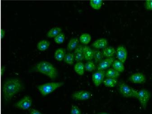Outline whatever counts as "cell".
I'll return each instance as SVG.
<instances>
[{"instance_id": "6da1fadb", "label": "cell", "mask_w": 152, "mask_h": 114, "mask_svg": "<svg viewBox=\"0 0 152 114\" xmlns=\"http://www.w3.org/2000/svg\"><path fill=\"white\" fill-rule=\"evenodd\" d=\"M22 88L21 82L17 78H12L6 81L2 87L4 99L7 101L11 99Z\"/></svg>"}, {"instance_id": "277c9868", "label": "cell", "mask_w": 152, "mask_h": 114, "mask_svg": "<svg viewBox=\"0 0 152 114\" xmlns=\"http://www.w3.org/2000/svg\"><path fill=\"white\" fill-rule=\"evenodd\" d=\"M119 90L123 96L126 98L135 97L137 90L131 88L126 83L122 82L119 85Z\"/></svg>"}, {"instance_id": "8992f818", "label": "cell", "mask_w": 152, "mask_h": 114, "mask_svg": "<svg viewBox=\"0 0 152 114\" xmlns=\"http://www.w3.org/2000/svg\"><path fill=\"white\" fill-rule=\"evenodd\" d=\"M32 104V100L31 97L28 96H26L17 102L15 106V107L19 109L26 110L30 108Z\"/></svg>"}, {"instance_id": "484cf974", "label": "cell", "mask_w": 152, "mask_h": 114, "mask_svg": "<svg viewBox=\"0 0 152 114\" xmlns=\"http://www.w3.org/2000/svg\"><path fill=\"white\" fill-rule=\"evenodd\" d=\"M75 57L74 55L72 53H68L66 54L64 59V61L67 64L72 65L74 63Z\"/></svg>"}, {"instance_id": "d4e9b609", "label": "cell", "mask_w": 152, "mask_h": 114, "mask_svg": "<svg viewBox=\"0 0 152 114\" xmlns=\"http://www.w3.org/2000/svg\"><path fill=\"white\" fill-rule=\"evenodd\" d=\"M102 1L101 0H91L90 1V6L94 9L99 10L102 6Z\"/></svg>"}, {"instance_id": "3957f363", "label": "cell", "mask_w": 152, "mask_h": 114, "mask_svg": "<svg viewBox=\"0 0 152 114\" xmlns=\"http://www.w3.org/2000/svg\"><path fill=\"white\" fill-rule=\"evenodd\" d=\"M63 85V82H50L38 86V90L43 96L49 94Z\"/></svg>"}, {"instance_id": "7c38bea8", "label": "cell", "mask_w": 152, "mask_h": 114, "mask_svg": "<svg viewBox=\"0 0 152 114\" xmlns=\"http://www.w3.org/2000/svg\"><path fill=\"white\" fill-rule=\"evenodd\" d=\"M75 60L77 62H80L84 59L83 47L81 45H79L75 49L74 54Z\"/></svg>"}, {"instance_id": "8fae6325", "label": "cell", "mask_w": 152, "mask_h": 114, "mask_svg": "<svg viewBox=\"0 0 152 114\" xmlns=\"http://www.w3.org/2000/svg\"><path fill=\"white\" fill-rule=\"evenodd\" d=\"M114 61L113 58H107L100 63L98 67V70H104L110 67Z\"/></svg>"}, {"instance_id": "cb8c5ba5", "label": "cell", "mask_w": 152, "mask_h": 114, "mask_svg": "<svg viewBox=\"0 0 152 114\" xmlns=\"http://www.w3.org/2000/svg\"><path fill=\"white\" fill-rule=\"evenodd\" d=\"M91 40V36L87 33H84L81 35L80 41L83 44H88Z\"/></svg>"}, {"instance_id": "f1b7e54d", "label": "cell", "mask_w": 152, "mask_h": 114, "mask_svg": "<svg viewBox=\"0 0 152 114\" xmlns=\"http://www.w3.org/2000/svg\"><path fill=\"white\" fill-rule=\"evenodd\" d=\"M65 40V35L63 33H61L55 38L54 40L57 43H61Z\"/></svg>"}, {"instance_id": "30bf717a", "label": "cell", "mask_w": 152, "mask_h": 114, "mask_svg": "<svg viewBox=\"0 0 152 114\" xmlns=\"http://www.w3.org/2000/svg\"><path fill=\"white\" fill-rule=\"evenodd\" d=\"M117 58L120 61L124 63L126 60L127 55L126 49L123 46H119L117 49L116 51Z\"/></svg>"}, {"instance_id": "d6986e66", "label": "cell", "mask_w": 152, "mask_h": 114, "mask_svg": "<svg viewBox=\"0 0 152 114\" xmlns=\"http://www.w3.org/2000/svg\"><path fill=\"white\" fill-rule=\"evenodd\" d=\"M85 66L84 64L80 62L77 63L75 66L74 69L75 72L80 75H83L85 72Z\"/></svg>"}, {"instance_id": "9c48e42d", "label": "cell", "mask_w": 152, "mask_h": 114, "mask_svg": "<svg viewBox=\"0 0 152 114\" xmlns=\"http://www.w3.org/2000/svg\"><path fill=\"white\" fill-rule=\"evenodd\" d=\"M130 82L134 83H144L146 82L145 75L141 73H135L131 76L129 78Z\"/></svg>"}, {"instance_id": "d6a6232c", "label": "cell", "mask_w": 152, "mask_h": 114, "mask_svg": "<svg viewBox=\"0 0 152 114\" xmlns=\"http://www.w3.org/2000/svg\"><path fill=\"white\" fill-rule=\"evenodd\" d=\"M5 68H6V67L5 66H2L1 67V76H2L3 74H4V72L5 71Z\"/></svg>"}, {"instance_id": "4fadbf2b", "label": "cell", "mask_w": 152, "mask_h": 114, "mask_svg": "<svg viewBox=\"0 0 152 114\" xmlns=\"http://www.w3.org/2000/svg\"><path fill=\"white\" fill-rule=\"evenodd\" d=\"M83 53H84V59L86 60L89 61L94 58V51L90 49L89 47L86 46L83 47Z\"/></svg>"}, {"instance_id": "e0dca14e", "label": "cell", "mask_w": 152, "mask_h": 114, "mask_svg": "<svg viewBox=\"0 0 152 114\" xmlns=\"http://www.w3.org/2000/svg\"><path fill=\"white\" fill-rule=\"evenodd\" d=\"M79 43L78 38H72L67 45V50L68 51H71L77 47V45Z\"/></svg>"}, {"instance_id": "44dd1931", "label": "cell", "mask_w": 152, "mask_h": 114, "mask_svg": "<svg viewBox=\"0 0 152 114\" xmlns=\"http://www.w3.org/2000/svg\"><path fill=\"white\" fill-rule=\"evenodd\" d=\"M61 31V29L60 28L55 27L51 29L47 34V36L49 38H55L56 36L59 35Z\"/></svg>"}, {"instance_id": "4316f807", "label": "cell", "mask_w": 152, "mask_h": 114, "mask_svg": "<svg viewBox=\"0 0 152 114\" xmlns=\"http://www.w3.org/2000/svg\"><path fill=\"white\" fill-rule=\"evenodd\" d=\"M94 58L96 63L101 62L103 58V54L100 51H94Z\"/></svg>"}, {"instance_id": "1f68e13d", "label": "cell", "mask_w": 152, "mask_h": 114, "mask_svg": "<svg viewBox=\"0 0 152 114\" xmlns=\"http://www.w3.org/2000/svg\"><path fill=\"white\" fill-rule=\"evenodd\" d=\"M29 114H42L37 110L31 108L29 109Z\"/></svg>"}, {"instance_id": "5b68a950", "label": "cell", "mask_w": 152, "mask_h": 114, "mask_svg": "<svg viewBox=\"0 0 152 114\" xmlns=\"http://www.w3.org/2000/svg\"><path fill=\"white\" fill-rule=\"evenodd\" d=\"M151 94L148 90L146 89H142L137 90L136 98H137L141 103L144 109L146 107L148 102L150 99Z\"/></svg>"}, {"instance_id": "f546056e", "label": "cell", "mask_w": 152, "mask_h": 114, "mask_svg": "<svg viewBox=\"0 0 152 114\" xmlns=\"http://www.w3.org/2000/svg\"><path fill=\"white\" fill-rule=\"evenodd\" d=\"M71 114H81L80 108L75 105H72L71 111Z\"/></svg>"}, {"instance_id": "9a60e30c", "label": "cell", "mask_w": 152, "mask_h": 114, "mask_svg": "<svg viewBox=\"0 0 152 114\" xmlns=\"http://www.w3.org/2000/svg\"><path fill=\"white\" fill-rule=\"evenodd\" d=\"M65 55H66V54H65V49L62 48H60L56 51L54 57L56 60L59 61H61L64 60Z\"/></svg>"}, {"instance_id": "2e32d148", "label": "cell", "mask_w": 152, "mask_h": 114, "mask_svg": "<svg viewBox=\"0 0 152 114\" xmlns=\"http://www.w3.org/2000/svg\"><path fill=\"white\" fill-rule=\"evenodd\" d=\"M50 42L46 40H42L37 44V48L40 51H45L49 48Z\"/></svg>"}, {"instance_id": "603a6c76", "label": "cell", "mask_w": 152, "mask_h": 114, "mask_svg": "<svg viewBox=\"0 0 152 114\" xmlns=\"http://www.w3.org/2000/svg\"><path fill=\"white\" fill-rule=\"evenodd\" d=\"M105 75L108 78L116 79L119 76L120 74L119 72H118L113 68H110L107 70Z\"/></svg>"}, {"instance_id": "ba28073f", "label": "cell", "mask_w": 152, "mask_h": 114, "mask_svg": "<svg viewBox=\"0 0 152 114\" xmlns=\"http://www.w3.org/2000/svg\"><path fill=\"white\" fill-rule=\"evenodd\" d=\"M105 74L104 70H98L97 72L93 74L92 80L96 87H99L103 82Z\"/></svg>"}, {"instance_id": "4dcf8cb0", "label": "cell", "mask_w": 152, "mask_h": 114, "mask_svg": "<svg viewBox=\"0 0 152 114\" xmlns=\"http://www.w3.org/2000/svg\"><path fill=\"white\" fill-rule=\"evenodd\" d=\"M145 7L148 10H152V0L146 1L145 2Z\"/></svg>"}, {"instance_id": "e575fe53", "label": "cell", "mask_w": 152, "mask_h": 114, "mask_svg": "<svg viewBox=\"0 0 152 114\" xmlns=\"http://www.w3.org/2000/svg\"><path fill=\"white\" fill-rule=\"evenodd\" d=\"M98 114H109L108 113H106V112H101V113H99Z\"/></svg>"}, {"instance_id": "ac0fdd59", "label": "cell", "mask_w": 152, "mask_h": 114, "mask_svg": "<svg viewBox=\"0 0 152 114\" xmlns=\"http://www.w3.org/2000/svg\"><path fill=\"white\" fill-rule=\"evenodd\" d=\"M113 69L118 72H123L124 70V66L123 63L118 60H115L113 62Z\"/></svg>"}, {"instance_id": "836d02e7", "label": "cell", "mask_w": 152, "mask_h": 114, "mask_svg": "<svg viewBox=\"0 0 152 114\" xmlns=\"http://www.w3.org/2000/svg\"><path fill=\"white\" fill-rule=\"evenodd\" d=\"M5 31L3 29H1V39H3L5 35Z\"/></svg>"}, {"instance_id": "7402d4cb", "label": "cell", "mask_w": 152, "mask_h": 114, "mask_svg": "<svg viewBox=\"0 0 152 114\" xmlns=\"http://www.w3.org/2000/svg\"><path fill=\"white\" fill-rule=\"evenodd\" d=\"M115 53V49L113 47L105 48L103 50V55L108 58H112V57Z\"/></svg>"}, {"instance_id": "83f0119b", "label": "cell", "mask_w": 152, "mask_h": 114, "mask_svg": "<svg viewBox=\"0 0 152 114\" xmlns=\"http://www.w3.org/2000/svg\"><path fill=\"white\" fill-rule=\"evenodd\" d=\"M85 68L86 71L91 72L95 69V65L92 61H88L85 65Z\"/></svg>"}, {"instance_id": "52a82bcc", "label": "cell", "mask_w": 152, "mask_h": 114, "mask_svg": "<svg viewBox=\"0 0 152 114\" xmlns=\"http://www.w3.org/2000/svg\"><path fill=\"white\" fill-rule=\"evenodd\" d=\"M91 96V93L89 92L86 90H80L75 92L72 95V97L74 100L85 101L89 99Z\"/></svg>"}, {"instance_id": "5bb4252c", "label": "cell", "mask_w": 152, "mask_h": 114, "mask_svg": "<svg viewBox=\"0 0 152 114\" xmlns=\"http://www.w3.org/2000/svg\"><path fill=\"white\" fill-rule=\"evenodd\" d=\"M107 44V41L106 39H100L96 40L93 43L94 47L96 49H103L106 48Z\"/></svg>"}, {"instance_id": "ffe728a7", "label": "cell", "mask_w": 152, "mask_h": 114, "mask_svg": "<svg viewBox=\"0 0 152 114\" xmlns=\"http://www.w3.org/2000/svg\"><path fill=\"white\" fill-rule=\"evenodd\" d=\"M104 85L108 88H113L115 87L118 83L117 79L114 78H108L103 81Z\"/></svg>"}, {"instance_id": "7a4b0ae2", "label": "cell", "mask_w": 152, "mask_h": 114, "mask_svg": "<svg viewBox=\"0 0 152 114\" xmlns=\"http://www.w3.org/2000/svg\"><path fill=\"white\" fill-rule=\"evenodd\" d=\"M38 72L46 75L51 79H55L57 75L56 68L48 62L42 61L39 63L36 66Z\"/></svg>"}]
</instances>
